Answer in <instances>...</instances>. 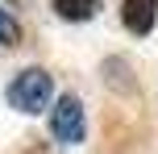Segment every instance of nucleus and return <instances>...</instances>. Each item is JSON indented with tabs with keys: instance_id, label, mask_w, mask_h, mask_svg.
<instances>
[{
	"instance_id": "obj_2",
	"label": "nucleus",
	"mask_w": 158,
	"mask_h": 154,
	"mask_svg": "<svg viewBox=\"0 0 158 154\" xmlns=\"http://www.w3.org/2000/svg\"><path fill=\"white\" fill-rule=\"evenodd\" d=\"M50 133L58 146H79L87 138V117H83V100L75 92H63L50 104Z\"/></svg>"
},
{
	"instance_id": "obj_4",
	"label": "nucleus",
	"mask_w": 158,
	"mask_h": 154,
	"mask_svg": "<svg viewBox=\"0 0 158 154\" xmlns=\"http://www.w3.org/2000/svg\"><path fill=\"white\" fill-rule=\"evenodd\" d=\"M58 21H71V25H83L100 13V0H50Z\"/></svg>"
},
{
	"instance_id": "obj_5",
	"label": "nucleus",
	"mask_w": 158,
	"mask_h": 154,
	"mask_svg": "<svg viewBox=\"0 0 158 154\" xmlns=\"http://www.w3.org/2000/svg\"><path fill=\"white\" fill-rule=\"evenodd\" d=\"M21 42V25H17V17L8 13L4 4H0V46H17Z\"/></svg>"
},
{
	"instance_id": "obj_3",
	"label": "nucleus",
	"mask_w": 158,
	"mask_h": 154,
	"mask_svg": "<svg viewBox=\"0 0 158 154\" xmlns=\"http://www.w3.org/2000/svg\"><path fill=\"white\" fill-rule=\"evenodd\" d=\"M121 25L133 38H150L158 25V0H121Z\"/></svg>"
},
{
	"instance_id": "obj_1",
	"label": "nucleus",
	"mask_w": 158,
	"mask_h": 154,
	"mask_svg": "<svg viewBox=\"0 0 158 154\" xmlns=\"http://www.w3.org/2000/svg\"><path fill=\"white\" fill-rule=\"evenodd\" d=\"M4 100H8V108H17V113H25V117L46 113V108L54 104V75H50L46 67H25L4 88Z\"/></svg>"
}]
</instances>
